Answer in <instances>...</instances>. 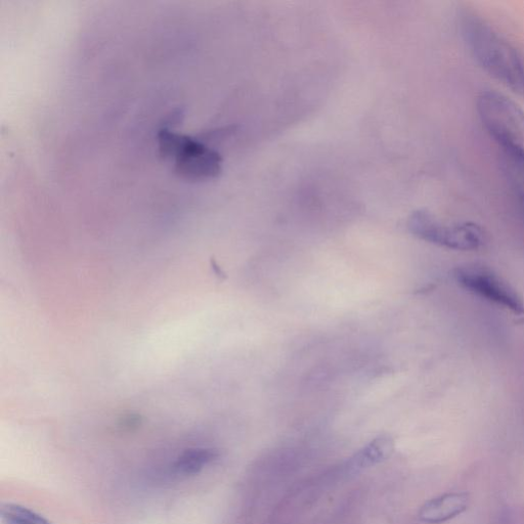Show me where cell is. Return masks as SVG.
I'll return each mask as SVG.
<instances>
[{"instance_id":"cell-5","label":"cell","mask_w":524,"mask_h":524,"mask_svg":"<svg viewBox=\"0 0 524 524\" xmlns=\"http://www.w3.org/2000/svg\"><path fill=\"white\" fill-rule=\"evenodd\" d=\"M469 502L470 498L466 493H448L424 504L420 509L419 517L426 523H444L464 513Z\"/></svg>"},{"instance_id":"cell-8","label":"cell","mask_w":524,"mask_h":524,"mask_svg":"<svg viewBox=\"0 0 524 524\" xmlns=\"http://www.w3.org/2000/svg\"><path fill=\"white\" fill-rule=\"evenodd\" d=\"M501 163L512 192L524 206V160L501 153Z\"/></svg>"},{"instance_id":"cell-4","label":"cell","mask_w":524,"mask_h":524,"mask_svg":"<svg viewBox=\"0 0 524 524\" xmlns=\"http://www.w3.org/2000/svg\"><path fill=\"white\" fill-rule=\"evenodd\" d=\"M453 277L465 291L514 315H524L522 297L492 269L475 264L460 266L454 270Z\"/></svg>"},{"instance_id":"cell-9","label":"cell","mask_w":524,"mask_h":524,"mask_svg":"<svg viewBox=\"0 0 524 524\" xmlns=\"http://www.w3.org/2000/svg\"><path fill=\"white\" fill-rule=\"evenodd\" d=\"M0 516L3 524H53L35 511L12 503L2 506Z\"/></svg>"},{"instance_id":"cell-1","label":"cell","mask_w":524,"mask_h":524,"mask_svg":"<svg viewBox=\"0 0 524 524\" xmlns=\"http://www.w3.org/2000/svg\"><path fill=\"white\" fill-rule=\"evenodd\" d=\"M461 30L478 65L512 92L524 97V57L519 50L474 13L462 15Z\"/></svg>"},{"instance_id":"cell-3","label":"cell","mask_w":524,"mask_h":524,"mask_svg":"<svg viewBox=\"0 0 524 524\" xmlns=\"http://www.w3.org/2000/svg\"><path fill=\"white\" fill-rule=\"evenodd\" d=\"M408 229L425 242L455 251H475L486 242V233L477 224L445 222L427 210L413 212Z\"/></svg>"},{"instance_id":"cell-2","label":"cell","mask_w":524,"mask_h":524,"mask_svg":"<svg viewBox=\"0 0 524 524\" xmlns=\"http://www.w3.org/2000/svg\"><path fill=\"white\" fill-rule=\"evenodd\" d=\"M476 110L501 153L524 160V112L519 106L506 96L489 91L479 95Z\"/></svg>"},{"instance_id":"cell-6","label":"cell","mask_w":524,"mask_h":524,"mask_svg":"<svg viewBox=\"0 0 524 524\" xmlns=\"http://www.w3.org/2000/svg\"><path fill=\"white\" fill-rule=\"evenodd\" d=\"M393 451L395 443L390 436H379L352 459L351 467L356 470L372 467L388 460Z\"/></svg>"},{"instance_id":"cell-7","label":"cell","mask_w":524,"mask_h":524,"mask_svg":"<svg viewBox=\"0 0 524 524\" xmlns=\"http://www.w3.org/2000/svg\"><path fill=\"white\" fill-rule=\"evenodd\" d=\"M218 454L215 450L193 448L183 452L173 463L174 472L182 476L200 473L206 466L215 461Z\"/></svg>"}]
</instances>
